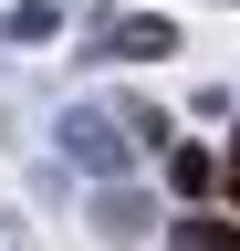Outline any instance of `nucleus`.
Returning a JSON list of instances; mask_svg holds the SVG:
<instances>
[{
    "label": "nucleus",
    "instance_id": "1",
    "mask_svg": "<svg viewBox=\"0 0 240 251\" xmlns=\"http://www.w3.org/2000/svg\"><path fill=\"white\" fill-rule=\"evenodd\" d=\"M177 251H240L230 220H177Z\"/></svg>",
    "mask_w": 240,
    "mask_h": 251
},
{
    "label": "nucleus",
    "instance_id": "3",
    "mask_svg": "<svg viewBox=\"0 0 240 251\" xmlns=\"http://www.w3.org/2000/svg\"><path fill=\"white\" fill-rule=\"evenodd\" d=\"M230 199H240V147H230Z\"/></svg>",
    "mask_w": 240,
    "mask_h": 251
},
{
    "label": "nucleus",
    "instance_id": "2",
    "mask_svg": "<svg viewBox=\"0 0 240 251\" xmlns=\"http://www.w3.org/2000/svg\"><path fill=\"white\" fill-rule=\"evenodd\" d=\"M167 178H177V188H188V199H198V188L219 178V168H209V147H177V157H167Z\"/></svg>",
    "mask_w": 240,
    "mask_h": 251
}]
</instances>
